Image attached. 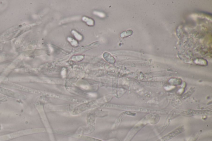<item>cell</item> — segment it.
Returning a JSON list of instances; mask_svg holds the SVG:
<instances>
[{"label": "cell", "mask_w": 212, "mask_h": 141, "mask_svg": "<svg viewBox=\"0 0 212 141\" xmlns=\"http://www.w3.org/2000/svg\"><path fill=\"white\" fill-rule=\"evenodd\" d=\"M0 93L7 95V96L15 97V98H23V97H24L23 95H21V94L14 92L13 91L10 90L8 89L4 88L1 87H0Z\"/></svg>", "instance_id": "obj_1"}, {"label": "cell", "mask_w": 212, "mask_h": 141, "mask_svg": "<svg viewBox=\"0 0 212 141\" xmlns=\"http://www.w3.org/2000/svg\"><path fill=\"white\" fill-rule=\"evenodd\" d=\"M97 14L100 17H104L105 15L102 13H100V12H97Z\"/></svg>", "instance_id": "obj_2"}]
</instances>
